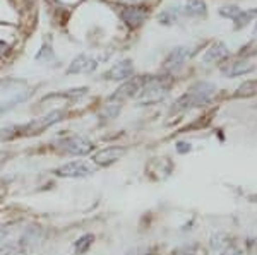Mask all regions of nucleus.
Listing matches in <instances>:
<instances>
[{"label":"nucleus","mask_w":257,"mask_h":255,"mask_svg":"<svg viewBox=\"0 0 257 255\" xmlns=\"http://www.w3.org/2000/svg\"><path fill=\"white\" fill-rule=\"evenodd\" d=\"M122 2H127V4H134V2H139V0H122Z\"/></svg>","instance_id":"4468645a"},{"label":"nucleus","mask_w":257,"mask_h":255,"mask_svg":"<svg viewBox=\"0 0 257 255\" xmlns=\"http://www.w3.org/2000/svg\"><path fill=\"white\" fill-rule=\"evenodd\" d=\"M57 151L67 156H89L94 151V142L82 135H69V137L59 139Z\"/></svg>","instance_id":"f257e3e1"},{"label":"nucleus","mask_w":257,"mask_h":255,"mask_svg":"<svg viewBox=\"0 0 257 255\" xmlns=\"http://www.w3.org/2000/svg\"><path fill=\"white\" fill-rule=\"evenodd\" d=\"M144 18H146V12L141 11V9H127L123 12V21H125L131 28L139 26V24L144 21Z\"/></svg>","instance_id":"1a4fd4ad"},{"label":"nucleus","mask_w":257,"mask_h":255,"mask_svg":"<svg viewBox=\"0 0 257 255\" xmlns=\"http://www.w3.org/2000/svg\"><path fill=\"white\" fill-rule=\"evenodd\" d=\"M11 50V45L9 43H6L4 40H0V59H2L4 55H6L7 52Z\"/></svg>","instance_id":"ddd939ff"},{"label":"nucleus","mask_w":257,"mask_h":255,"mask_svg":"<svg viewBox=\"0 0 257 255\" xmlns=\"http://www.w3.org/2000/svg\"><path fill=\"white\" fill-rule=\"evenodd\" d=\"M0 166H2V161H0Z\"/></svg>","instance_id":"2eb2a0df"},{"label":"nucleus","mask_w":257,"mask_h":255,"mask_svg":"<svg viewBox=\"0 0 257 255\" xmlns=\"http://www.w3.org/2000/svg\"><path fill=\"white\" fill-rule=\"evenodd\" d=\"M11 231H12V228H11V224H6V226H0V243H2L4 240H6L7 236L11 235Z\"/></svg>","instance_id":"f8f14e48"},{"label":"nucleus","mask_w":257,"mask_h":255,"mask_svg":"<svg viewBox=\"0 0 257 255\" xmlns=\"http://www.w3.org/2000/svg\"><path fill=\"white\" fill-rule=\"evenodd\" d=\"M16 135H19V127H16V125L4 127V129H0V142L11 141V139H14Z\"/></svg>","instance_id":"9d476101"},{"label":"nucleus","mask_w":257,"mask_h":255,"mask_svg":"<svg viewBox=\"0 0 257 255\" xmlns=\"http://www.w3.org/2000/svg\"><path fill=\"white\" fill-rule=\"evenodd\" d=\"M55 175L60 178H86V176L94 175V166L84 159H74L57 168Z\"/></svg>","instance_id":"7ed1b4c3"},{"label":"nucleus","mask_w":257,"mask_h":255,"mask_svg":"<svg viewBox=\"0 0 257 255\" xmlns=\"http://www.w3.org/2000/svg\"><path fill=\"white\" fill-rule=\"evenodd\" d=\"M132 72V65L131 62H120V64L113 65L108 72H105V79H110V81H118V79H125L128 74Z\"/></svg>","instance_id":"0eeeda50"},{"label":"nucleus","mask_w":257,"mask_h":255,"mask_svg":"<svg viewBox=\"0 0 257 255\" xmlns=\"http://www.w3.org/2000/svg\"><path fill=\"white\" fill-rule=\"evenodd\" d=\"M64 117H65L64 110H53V112L43 115V117L35 118L33 122H28L26 125H21L19 127V134H23V135L41 134L43 130H47L52 125H55V123H59L60 120H64Z\"/></svg>","instance_id":"f03ea898"},{"label":"nucleus","mask_w":257,"mask_h":255,"mask_svg":"<svg viewBox=\"0 0 257 255\" xmlns=\"http://www.w3.org/2000/svg\"><path fill=\"white\" fill-rule=\"evenodd\" d=\"M94 240H96V238H94L93 233L81 235L76 241H74V253H76V255H84L91 248V246H93Z\"/></svg>","instance_id":"6e6552de"},{"label":"nucleus","mask_w":257,"mask_h":255,"mask_svg":"<svg viewBox=\"0 0 257 255\" xmlns=\"http://www.w3.org/2000/svg\"><path fill=\"white\" fill-rule=\"evenodd\" d=\"M120 154H122V149H118V147H106V149H101L93 154V161L98 166H108V164L117 161Z\"/></svg>","instance_id":"423d86ee"},{"label":"nucleus","mask_w":257,"mask_h":255,"mask_svg":"<svg viewBox=\"0 0 257 255\" xmlns=\"http://www.w3.org/2000/svg\"><path fill=\"white\" fill-rule=\"evenodd\" d=\"M19 252L18 241L12 243V241H6L4 245H0V255H14Z\"/></svg>","instance_id":"9b49d317"},{"label":"nucleus","mask_w":257,"mask_h":255,"mask_svg":"<svg viewBox=\"0 0 257 255\" xmlns=\"http://www.w3.org/2000/svg\"><path fill=\"white\" fill-rule=\"evenodd\" d=\"M96 60L89 55H79L77 59L72 60V64L69 65L67 74H84V72H93L96 69Z\"/></svg>","instance_id":"39448f33"},{"label":"nucleus","mask_w":257,"mask_h":255,"mask_svg":"<svg viewBox=\"0 0 257 255\" xmlns=\"http://www.w3.org/2000/svg\"><path fill=\"white\" fill-rule=\"evenodd\" d=\"M40 240H41V229L40 228H31L30 226V228H28L18 240L19 252H28V250L35 248V246L40 243Z\"/></svg>","instance_id":"20e7f679"}]
</instances>
